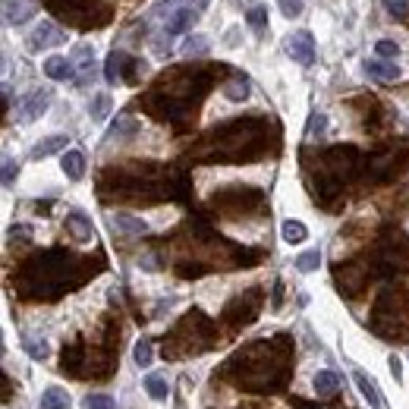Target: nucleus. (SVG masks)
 <instances>
[{
  "instance_id": "20",
  "label": "nucleus",
  "mask_w": 409,
  "mask_h": 409,
  "mask_svg": "<svg viewBox=\"0 0 409 409\" xmlns=\"http://www.w3.org/2000/svg\"><path fill=\"white\" fill-rule=\"evenodd\" d=\"M73 63H76V82L79 85H85V79L92 76V69H94V44H88V41H79L76 44V50H73Z\"/></svg>"
},
{
  "instance_id": "27",
  "label": "nucleus",
  "mask_w": 409,
  "mask_h": 409,
  "mask_svg": "<svg viewBox=\"0 0 409 409\" xmlns=\"http://www.w3.org/2000/svg\"><path fill=\"white\" fill-rule=\"evenodd\" d=\"M38 409H73V396H69L63 387H48L41 394Z\"/></svg>"
},
{
  "instance_id": "38",
  "label": "nucleus",
  "mask_w": 409,
  "mask_h": 409,
  "mask_svg": "<svg viewBox=\"0 0 409 409\" xmlns=\"http://www.w3.org/2000/svg\"><path fill=\"white\" fill-rule=\"evenodd\" d=\"M245 19H249V25L258 31V35H264V31H268V10H264L261 3H255V6H252V10H249V16H245Z\"/></svg>"
},
{
  "instance_id": "4",
  "label": "nucleus",
  "mask_w": 409,
  "mask_h": 409,
  "mask_svg": "<svg viewBox=\"0 0 409 409\" xmlns=\"http://www.w3.org/2000/svg\"><path fill=\"white\" fill-rule=\"evenodd\" d=\"M271 136V120L264 117H239L214 126L192 151L189 161L199 164H243L255 161L268 151Z\"/></svg>"
},
{
  "instance_id": "9",
  "label": "nucleus",
  "mask_w": 409,
  "mask_h": 409,
  "mask_svg": "<svg viewBox=\"0 0 409 409\" xmlns=\"http://www.w3.org/2000/svg\"><path fill=\"white\" fill-rule=\"evenodd\" d=\"M50 13H54L60 22L73 25V29H101V25L110 22V6L104 0H44Z\"/></svg>"
},
{
  "instance_id": "43",
  "label": "nucleus",
  "mask_w": 409,
  "mask_h": 409,
  "mask_svg": "<svg viewBox=\"0 0 409 409\" xmlns=\"http://www.w3.org/2000/svg\"><path fill=\"white\" fill-rule=\"evenodd\" d=\"M277 6H280V13L283 16H299L302 13V6H306V0H277Z\"/></svg>"
},
{
  "instance_id": "8",
  "label": "nucleus",
  "mask_w": 409,
  "mask_h": 409,
  "mask_svg": "<svg viewBox=\"0 0 409 409\" xmlns=\"http://www.w3.org/2000/svg\"><path fill=\"white\" fill-rule=\"evenodd\" d=\"M371 333L390 343H406L409 340V293L403 287H384L371 306L368 318Z\"/></svg>"
},
{
  "instance_id": "7",
  "label": "nucleus",
  "mask_w": 409,
  "mask_h": 409,
  "mask_svg": "<svg viewBox=\"0 0 409 409\" xmlns=\"http://www.w3.org/2000/svg\"><path fill=\"white\" fill-rule=\"evenodd\" d=\"M217 343V324L208 318L205 312L192 308L186 312L167 333H164V359H189V356H199V352H208L211 346Z\"/></svg>"
},
{
  "instance_id": "17",
  "label": "nucleus",
  "mask_w": 409,
  "mask_h": 409,
  "mask_svg": "<svg viewBox=\"0 0 409 409\" xmlns=\"http://www.w3.org/2000/svg\"><path fill=\"white\" fill-rule=\"evenodd\" d=\"M66 41V35L60 31V25L54 22H38L29 35V50H48V48H57V44Z\"/></svg>"
},
{
  "instance_id": "13",
  "label": "nucleus",
  "mask_w": 409,
  "mask_h": 409,
  "mask_svg": "<svg viewBox=\"0 0 409 409\" xmlns=\"http://www.w3.org/2000/svg\"><path fill=\"white\" fill-rule=\"evenodd\" d=\"M406 145H390V148H381V151H375V155L368 157V173H371V180H390V176L396 173V170L403 167V161H406Z\"/></svg>"
},
{
  "instance_id": "31",
  "label": "nucleus",
  "mask_w": 409,
  "mask_h": 409,
  "mask_svg": "<svg viewBox=\"0 0 409 409\" xmlns=\"http://www.w3.org/2000/svg\"><path fill=\"white\" fill-rule=\"evenodd\" d=\"M356 387H359V394L368 400L371 409H381V394H378L375 381H371V378H365V371H356Z\"/></svg>"
},
{
  "instance_id": "36",
  "label": "nucleus",
  "mask_w": 409,
  "mask_h": 409,
  "mask_svg": "<svg viewBox=\"0 0 409 409\" xmlns=\"http://www.w3.org/2000/svg\"><path fill=\"white\" fill-rule=\"evenodd\" d=\"M296 271H302V274H308V271H318V264H321V252L318 249H308V252H302L299 258H296Z\"/></svg>"
},
{
  "instance_id": "30",
  "label": "nucleus",
  "mask_w": 409,
  "mask_h": 409,
  "mask_svg": "<svg viewBox=\"0 0 409 409\" xmlns=\"http://www.w3.org/2000/svg\"><path fill=\"white\" fill-rule=\"evenodd\" d=\"M280 236H283V243L299 245V243H306V239H308V227L302 224V220H283Z\"/></svg>"
},
{
  "instance_id": "41",
  "label": "nucleus",
  "mask_w": 409,
  "mask_h": 409,
  "mask_svg": "<svg viewBox=\"0 0 409 409\" xmlns=\"http://www.w3.org/2000/svg\"><path fill=\"white\" fill-rule=\"evenodd\" d=\"M381 3H384V10H387L390 16H396V19L409 16V0H381Z\"/></svg>"
},
{
  "instance_id": "37",
  "label": "nucleus",
  "mask_w": 409,
  "mask_h": 409,
  "mask_svg": "<svg viewBox=\"0 0 409 409\" xmlns=\"http://www.w3.org/2000/svg\"><path fill=\"white\" fill-rule=\"evenodd\" d=\"M88 113H92L94 123H101V120L110 113V98H107V94H94L92 104H88Z\"/></svg>"
},
{
  "instance_id": "19",
  "label": "nucleus",
  "mask_w": 409,
  "mask_h": 409,
  "mask_svg": "<svg viewBox=\"0 0 409 409\" xmlns=\"http://www.w3.org/2000/svg\"><path fill=\"white\" fill-rule=\"evenodd\" d=\"M44 76H48V79H54V82H69V79H76V63H73V57H60V54L48 57V60H44Z\"/></svg>"
},
{
  "instance_id": "29",
  "label": "nucleus",
  "mask_w": 409,
  "mask_h": 409,
  "mask_svg": "<svg viewBox=\"0 0 409 409\" xmlns=\"http://www.w3.org/2000/svg\"><path fill=\"white\" fill-rule=\"evenodd\" d=\"M66 142H69L66 136H48V138H41V142L31 148V161H41V157L57 155L60 148H66Z\"/></svg>"
},
{
  "instance_id": "16",
  "label": "nucleus",
  "mask_w": 409,
  "mask_h": 409,
  "mask_svg": "<svg viewBox=\"0 0 409 409\" xmlns=\"http://www.w3.org/2000/svg\"><path fill=\"white\" fill-rule=\"evenodd\" d=\"M283 48H287V54L293 57L296 63H302V66H312L315 63V38L308 29H299V31H293V35H287Z\"/></svg>"
},
{
  "instance_id": "21",
  "label": "nucleus",
  "mask_w": 409,
  "mask_h": 409,
  "mask_svg": "<svg viewBox=\"0 0 409 409\" xmlns=\"http://www.w3.org/2000/svg\"><path fill=\"white\" fill-rule=\"evenodd\" d=\"M365 73L371 76V79H381V82H396L403 76V69L396 66L394 60H384V57H371V60H365Z\"/></svg>"
},
{
  "instance_id": "15",
  "label": "nucleus",
  "mask_w": 409,
  "mask_h": 409,
  "mask_svg": "<svg viewBox=\"0 0 409 409\" xmlns=\"http://www.w3.org/2000/svg\"><path fill=\"white\" fill-rule=\"evenodd\" d=\"M50 101H54V92H50V88H35V92H29L25 98H19L16 120L19 123H35V120L50 107Z\"/></svg>"
},
{
  "instance_id": "26",
  "label": "nucleus",
  "mask_w": 409,
  "mask_h": 409,
  "mask_svg": "<svg viewBox=\"0 0 409 409\" xmlns=\"http://www.w3.org/2000/svg\"><path fill=\"white\" fill-rule=\"evenodd\" d=\"M60 167L73 182L82 180V176H85V155H82V151H63Z\"/></svg>"
},
{
  "instance_id": "25",
  "label": "nucleus",
  "mask_w": 409,
  "mask_h": 409,
  "mask_svg": "<svg viewBox=\"0 0 409 409\" xmlns=\"http://www.w3.org/2000/svg\"><path fill=\"white\" fill-rule=\"evenodd\" d=\"M220 92H224L227 101H236V104H239V101L249 98V79H245L243 73H233L230 79L224 82V88H220Z\"/></svg>"
},
{
  "instance_id": "10",
  "label": "nucleus",
  "mask_w": 409,
  "mask_h": 409,
  "mask_svg": "<svg viewBox=\"0 0 409 409\" xmlns=\"http://www.w3.org/2000/svg\"><path fill=\"white\" fill-rule=\"evenodd\" d=\"M261 192L252 186H227L220 192L211 195V208L220 214V217H243V214H252L261 208Z\"/></svg>"
},
{
  "instance_id": "47",
  "label": "nucleus",
  "mask_w": 409,
  "mask_h": 409,
  "mask_svg": "<svg viewBox=\"0 0 409 409\" xmlns=\"http://www.w3.org/2000/svg\"><path fill=\"white\" fill-rule=\"evenodd\" d=\"M29 239L31 236V230H29V227H13V230H10V239Z\"/></svg>"
},
{
  "instance_id": "35",
  "label": "nucleus",
  "mask_w": 409,
  "mask_h": 409,
  "mask_svg": "<svg viewBox=\"0 0 409 409\" xmlns=\"http://www.w3.org/2000/svg\"><path fill=\"white\" fill-rule=\"evenodd\" d=\"M132 359H136L138 368H148L151 359H155V346H151V340H138L136 350H132Z\"/></svg>"
},
{
  "instance_id": "40",
  "label": "nucleus",
  "mask_w": 409,
  "mask_h": 409,
  "mask_svg": "<svg viewBox=\"0 0 409 409\" xmlns=\"http://www.w3.org/2000/svg\"><path fill=\"white\" fill-rule=\"evenodd\" d=\"M396 54H400V44H396V41H390V38H381V41H375V57L394 60Z\"/></svg>"
},
{
  "instance_id": "23",
  "label": "nucleus",
  "mask_w": 409,
  "mask_h": 409,
  "mask_svg": "<svg viewBox=\"0 0 409 409\" xmlns=\"http://www.w3.org/2000/svg\"><path fill=\"white\" fill-rule=\"evenodd\" d=\"M3 10H6V22L22 25V22H29L31 13H35V0H6Z\"/></svg>"
},
{
  "instance_id": "2",
  "label": "nucleus",
  "mask_w": 409,
  "mask_h": 409,
  "mask_svg": "<svg viewBox=\"0 0 409 409\" xmlns=\"http://www.w3.org/2000/svg\"><path fill=\"white\" fill-rule=\"evenodd\" d=\"M289 368H293V343L280 333L271 340L264 337L245 343L227 359L220 375L245 394H277L287 384Z\"/></svg>"
},
{
  "instance_id": "12",
  "label": "nucleus",
  "mask_w": 409,
  "mask_h": 409,
  "mask_svg": "<svg viewBox=\"0 0 409 409\" xmlns=\"http://www.w3.org/2000/svg\"><path fill=\"white\" fill-rule=\"evenodd\" d=\"M371 264L368 261H346V264H337L333 268V280H337L340 293L343 296H359L371 280Z\"/></svg>"
},
{
  "instance_id": "22",
  "label": "nucleus",
  "mask_w": 409,
  "mask_h": 409,
  "mask_svg": "<svg viewBox=\"0 0 409 409\" xmlns=\"http://www.w3.org/2000/svg\"><path fill=\"white\" fill-rule=\"evenodd\" d=\"M66 233L76 239V243H92V239H94L92 220H88L82 211H69L66 214Z\"/></svg>"
},
{
  "instance_id": "3",
  "label": "nucleus",
  "mask_w": 409,
  "mask_h": 409,
  "mask_svg": "<svg viewBox=\"0 0 409 409\" xmlns=\"http://www.w3.org/2000/svg\"><path fill=\"white\" fill-rule=\"evenodd\" d=\"M101 268H104L101 258L92 261V258H82L66 249H44L31 255L29 261H22L16 274V293L29 302H50L85 283Z\"/></svg>"
},
{
  "instance_id": "33",
  "label": "nucleus",
  "mask_w": 409,
  "mask_h": 409,
  "mask_svg": "<svg viewBox=\"0 0 409 409\" xmlns=\"http://www.w3.org/2000/svg\"><path fill=\"white\" fill-rule=\"evenodd\" d=\"M136 132H138V123H136L132 117H126V113H123V117H120L117 123L107 129V138H132Z\"/></svg>"
},
{
  "instance_id": "50",
  "label": "nucleus",
  "mask_w": 409,
  "mask_h": 409,
  "mask_svg": "<svg viewBox=\"0 0 409 409\" xmlns=\"http://www.w3.org/2000/svg\"><path fill=\"white\" fill-rule=\"evenodd\" d=\"M182 3H186V6H192V10H208V3H211V0H182Z\"/></svg>"
},
{
  "instance_id": "42",
  "label": "nucleus",
  "mask_w": 409,
  "mask_h": 409,
  "mask_svg": "<svg viewBox=\"0 0 409 409\" xmlns=\"http://www.w3.org/2000/svg\"><path fill=\"white\" fill-rule=\"evenodd\" d=\"M85 409H117V403H113L107 394H92L85 400Z\"/></svg>"
},
{
  "instance_id": "28",
  "label": "nucleus",
  "mask_w": 409,
  "mask_h": 409,
  "mask_svg": "<svg viewBox=\"0 0 409 409\" xmlns=\"http://www.w3.org/2000/svg\"><path fill=\"white\" fill-rule=\"evenodd\" d=\"M315 394L318 396H333L340 390V375L337 371H331V368H324V371H318V375H315Z\"/></svg>"
},
{
  "instance_id": "11",
  "label": "nucleus",
  "mask_w": 409,
  "mask_h": 409,
  "mask_svg": "<svg viewBox=\"0 0 409 409\" xmlns=\"http://www.w3.org/2000/svg\"><path fill=\"white\" fill-rule=\"evenodd\" d=\"M258 312H261V287H252V289H245V293L233 296L224 306L220 318H224V324H230L233 331H236V327L252 324V321L258 318Z\"/></svg>"
},
{
  "instance_id": "14",
  "label": "nucleus",
  "mask_w": 409,
  "mask_h": 409,
  "mask_svg": "<svg viewBox=\"0 0 409 409\" xmlns=\"http://www.w3.org/2000/svg\"><path fill=\"white\" fill-rule=\"evenodd\" d=\"M136 73H145L142 60L129 57L126 50H110V54H107L104 79L110 82V85H117V82H136Z\"/></svg>"
},
{
  "instance_id": "32",
  "label": "nucleus",
  "mask_w": 409,
  "mask_h": 409,
  "mask_svg": "<svg viewBox=\"0 0 409 409\" xmlns=\"http://www.w3.org/2000/svg\"><path fill=\"white\" fill-rule=\"evenodd\" d=\"M208 48H211V41H208V35H189L186 41H182V57H205Z\"/></svg>"
},
{
  "instance_id": "18",
  "label": "nucleus",
  "mask_w": 409,
  "mask_h": 409,
  "mask_svg": "<svg viewBox=\"0 0 409 409\" xmlns=\"http://www.w3.org/2000/svg\"><path fill=\"white\" fill-rule=\"evenodd\" d=\"M199 19V10H192V6H176V10L167 13V22H164V35H182V31L192 29V22Z\"/></svg>"
},
{
  "instance_id": "44",
  "label": "nucleus",
  "mask_w": 409,
  "mask_h": 409,
  "mask_svg": "<svg viewBox=\"0 0 409 409\" xmlns=\"http://www.w3.org/2000/svg\"><path fill=\"white\" fill-rule=\"evenodd\" d=\"M19 176V164L13 161V157H3V186L10 189L13 186V180Z\"/></svg>"
},
{
  "instance_id": "34",
  "label": "nucleus",
  "mask_w": 409,
  "mask_h": 409,
  "mask_svg": "<svg viewBox=\"0 0 409 409\" xmlns=\"http://www.w3.org/2000/svg\"><path fill=\"white\" fill-rule=\"evenodd\" d=\"M145 390H148L155 400H167V394H170V387H167V378H161V375H148L145 378Z\"/></svg>"
},
{
  "instance_id": "5",
  "label": "nucleus",
  "mask_w": 409,
  "mask_h": 409,
  "mask_svg": "<svg viewBox=\"0 0 409 409\" xmlns=\"http://www.w3.org/2000/svg\"><path fill=\"white\" fill-rule=\"evenodd\" d=\"M101 201H132V205H155L173 195L170 189V173H164V167L142 161H129L123 167L104 170L98 182Z\"/></svg>"
},
{
  "instance_id": "49",
  "label": "nucleus",
  "mask_w": 409,
  "mask_h": 409,
  "mask_svg": "<svg viewBox=\"0 0 409 409\" xmlns=\"http://www.w3.org/2000/svg\"><path fill=\"white\" fill-rule=\"evenodd\" d=\"M280 296H283V283L277 280V283H274V302H271V308H280V302H283Z\"/></svg>"
},
{
  "instance_id": "1",
  "label": "nucleus",
  "mask_w": 409,
  "mask_h": 409,
  "mask_svg": "<svg viewBox=\"0 0 409 409\" xmlns=\"http://www.w3.org/2000/svg\"><path fill=\"white\" fill-rule=\"evenodd\" d=\"M227 66H199V63H182L155 79V85L142 94V107L151 117L173 126H186L195 120L205 92L214 85L217 76H227Z\"/></svg>"
},
{
  "instance_id": "39",
  "label": "nucleus",
  "mask_w": 409,
  "mask_h": 409,
  "mask_svg": "<svg viewBox=\"0 0 409 409\" xmlns=\"http://www.w3.org/2000/svg\"><path fill=\"white\" fill-rule=\"evenodd\" d=\"M22 346H25V352H29L31 359H48V343L44 340H38V337H22Z\"/></svg>"
},
{
  "instance_id": "48",
  "label": "nucleus",
  "mask_w": 409,
  "mask_h": 409,
  "mask_svg": "<svg viewBox=\"0 0 409 409\" xmlns=\"http://www.w3.org/2000/svg\"><path fill=\"white\" fill-rule=\"evenodd\" d=\"M387 365H390V371H394V378H396V381H400V378H403V375H400V371H403L400 359H396V356H390V359H387Z\"/></svg>"
},
{
  "instance_id": "46",
  "label": "nucleus",
  "mask_w": 409,
  "mask_h": 409,
  "mask_svg": "<svg viewBox=\"0 0 409 409\" xmlns=\"http://www.w3.org/2000/svg\"><path fill=\"white\" fill-rule=\"evenodd\" d=\"M224 44H227V48H236V44H239V25H230V29H227Z\"/></svg>"
},
{
  "instance_id": "6",
  "label": "nucleus",
  "mask_w": 409,
  "mask_h": 409,
  "mask_svg": "<svg viewBox=\"0 0 409 409\" xmlns=\"http://www.w3.org/2000/svg\"><path fill=\"white\" fill-rule=\"evenodd\" d=\"M362 167V155L352 145H333L315 155V164H306V170L312 173V192L315 201L321 208H337L343 199V186L359 173Z\"/></svg>"
},
{
  "instance_id": "24",
  "label": "nucleus",
  "mask_w": 409,
  "mask_h": 409,
  "mask_svg": "<svg viewBox=\"0 0 409 409\" xmlns=\"http://www.w3.org/2000/svg\"><path fill=\"white\" fill-rule=\"evenodd\" d=\"M110 224H113V230L126 233V236H142V233H148V224H145L142 217H132V214H113Z\"/></svg>"
},
{
  "instance_id": "45",
  "label": "nucleus",
  "mask_w": 409,
  "mask_h": 409,
  "mask_svg": "<svg viewBox=\"0 0 409 409\" xmlns=\"http://www.w3.org/2000/svg\"><path fill=\"white\" fill-rule=\"evenodd\" d=\"M324 126H327V117L324 113H312V120H308V136H315V132H324Z\"/></svg>"
}]
</instances>
